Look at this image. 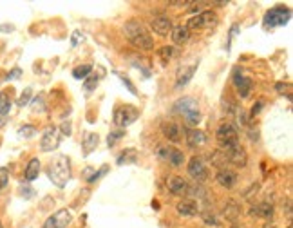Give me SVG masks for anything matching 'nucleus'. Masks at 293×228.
Masks as SVG:
<instances>
[{"instance_id": "f257e3e1", "label": "nucleus", "mask_w": 293, "mask_h": 228, "mask_svg": "<svg viewBox=\"0 0 293 228\" xmlns=\"http://www.w3.org/2000/svg\"><path fill=\"white\" fill-rule=\"evenodd\" d=\"M123 34L128 42L132 44L136 49L142 51H150L154 48V38L150 36V33L146 31V28L143 24H140L138 20H128L127 24L123 26Z\"/></svg>"}, {"instance_id": "f03ea898", "label": "nucleus", "mask_w": 293, "mask_h": 228, "mask_svg": "<svg viewBox=\"0 0 293 228\" xmlns=\"http://www.w3.org/2000/svg\"><path fill=\"white\" fill-rule=\"evenodd\" d=\"M48 176L52 181V185H56L58 188H64L71 180V160L64 154L56 156L49 165Z\"/></svg>"}, {"instance_id": "7ed1b4c3", "label": "nucleus", "mask_w": 293, "mask_h": 228, "mask_svg": "<svg viewBox=\"0 0 293 228\" xmlns=\"http://www.w3.org/2000/svg\"><path fill=\"white\" fill-rule=\"evenodd\" d=\"M216 140L219 143V148L221 150H230V148L237 147L239 145V134H237V128L232 124H222L216 132Z\"/></svg>"}, {"instance_id": "20e7f679", "label": "nucleus", "mask_w": 293, "mask_h": 228, "mask_svg": "<svg viewBox=\"0 0 293 228\" xmlns=\"http://www.w3.org/2000/svg\"><path fill=\"white\" fill-rule=\"evenodd\" d=\"M292 18V10L286 6H275L264 14V28H277V26H286Z\"/></svg>"}, {"instance_id": "39448f33", "label": "nucleus", "mask_w": 293, "mask_h": 228, "mask_svg": "<svg viewBox=\"0 0 293 228\" xmlns=\"http://www.w3.org/2000/svg\"><path fill=\"white\" fill-rule=\"evenodd\" d=\"M140 116V110L132 105H120L114 110V124L118 127H127V125L134 124Z\"/></svg>"}, {"instance_id": "423d86ee", "label": "nucleus", "mask_w": 293, "mask_h": 228, "mask_svg": "<svg viewBox=\"0 0 293 228\" xmlns=\"http://www.w3.org/2000/svg\"><path fill=\"white\" fill-rule=\"evenodd\" d=\"M216 22H218V14L214 13V11H203L198 16H192L188 20L186 29L188 31H199V29H204V28H212Z\"/></svg>"}, {"instance_id": "0eeeda50", "label": "nucleus", "mask_w": 293, "mask_h": 228, "mask_svg": "<svg viewBox=\"0 0 293 228\" xmlns=\"http://www.w3.org/2000/svg\"><path fill=\"white\" fill-rule=\"evenodd\" d=\"M60 142H62L60 130H58L56 127H48L44 130L42 140H40V148H42L44 152H52L58 148Z\"/></svg>"}, {"instance_id": "6e6552de", "label": "nucleus", "mask_w": 293, "mask_h": 228, "mask_svg": "<svg viewBox=\"0 0 293 228\" xmlns=\"http://www.w3.org/2000/svg\"><path fill=\"white\" fill-rule=\"evenodd\" d=\"M188 176L196 181V183H203V181L208 180V168L206 165L203 163V160L198 156H194L192 160L188 162Z\"/></svg>"}, {"instance_id": "1a4fd4ad", "label": "nucleus", "mask_w": 293, "mask_h": 228, "mask_svg": "<svg viewBox=\"0 0 293 228\" xmlns=\"http://www.w3.org/2000/svg\"><path fill=\"white\" fill-rule=\"evenodd\" d=\"M72 221V214L67 208H62L58 212L46 219V223L42 224V228H67V224Z\"/></svg>"}, {"instance_id": "9d476101", "label": "nucleus", "mask_w": 293, "mask_h": 228, "mask_svg": "<svg viewBox=\"0 0 293 228\" xmlns=\"http://www.w3.org/2000/svg\"><path fill=\"white\" fill-rule=\"evenodd\" d=\"M234 86H236L237 94L241 96V98H248V96L252 94V87H254V84H252V80L248 78V76H242V72L239 71V69L234 72Z\"/></svg>"}, {"instance_id": "9b49d317", "label": "nucleus", "mask_w": 293, "mask_h": 228, "mask_svg": "<svg viewBox=\"0 0 293 228\" xmlns=\"http://www.w3.org/2000/svg\"><path fill=\"white\" fill-rule=\"evenodd\" d=\"M150 28L154 29V33H158L160 36H168L172 33V20L165 14H156L150 20Z\"/></svg>"}, {"instance_id": "f8f14e48", "label": "nucleus", "mask_w": 293, "mask_h": 228, "mask_svg": "<svg viewBox=\"0 0 293 228\" xmlns=\"http://www.w3.org/2000/svg\"><path fill=\"white\" fill-rule=\"evenodd\" d=\"M196 71H198V62H192V64H188V66L180 67V71H178V82H176V87H178V89H181V87L186 86V84H188V82L194 78Z\"/></svg>"}, {"instance_id": "ddd939ff", "label": "nucleus", "mask_w": 293, "mask_h": 228, "mask_svg": "<svg viewBox=\"0 0 293 228\" xmlns=\"http://www.w3.org/2000/svg\"><path fill=\"white\" fill-rule=\"evenodd\" d=\"M221 150V148H219ZM224 152V158H226V163H234L237 166H244L246 165V152L241 145L230 148V150H222Z\"/></svg>"}, {"instance_id": "4468645a", "label": "nucleus", "mask_w": 293, "mask_h": 228, "mask_svg": "<svg viewBox=\"0 0 293 228\" xmlns=\"http://www.w3.org/2000/svg\"><path fill=\"white\" fill-rule=\"evenodd\" d=\"M184 134H186V143H188V147H192V148L201 147V145H204L208 140L206 134H204L203 130H199V128H186Z\"/></svg>"}, {"instance_id": "2eb2a0df", "label": "nucleus", "mask_w": 293, "mask_h": 228, "mask_svg": "<svg viewBox=\"0 0 293 228\" xmlns=\"http://www.w3.org/2000/svg\"><path fill=\"white\" fill-rule=\"evenodd\" d=\"M161 130H163V134H165V138L168 140V142H172V143L181 142V128H180V125L174 124V122H163Z\"/></svg>"}, {"instance_id": "dca6fc26", "label": "nucleus", "mask_w": 293, "mask_h": 228, "mask_svg": "<svg viewBox=\"0 0 293 228\" xmlns=\"http://www.w3.org/2000/svg\"><path fill=\"white\" fill-rule=\"evenodd\" d=\"M216 181L224 188H234L237 185V174L234 170H228V168H221L216 176Z\"/></svg>"}, {"instance_id": "f3484780", "label": "nucleus", "mask_w": 293, "mask_h": 228, "mask_svg": "<svg viewBox=\"0 0 293 228\" xmlns=\"http://www.w3.org/2000/svg\"><path fill=\"white\" fill-rule=\"evenodd\" d=\"M192 109H199L198 107V102L194 100V98H181V100H178L174 105H172V112L176 114H181V116H184V114L188 112V110Z\"/></svg>"}, {"instance_id": "a211bd4d", "label": "nucleus", "mask_w": 293, "mask_h": 228, "mask_svg": "<svg viewBox=\"0 0 293 228\" xmlns=\"http://www.w3.org/2000/svg\"><path fill=\"white\" fill-rule=\"evenodd\" d=\"M166 186H168V192L174 196H184L186 194V188H188V183L180 176H174L166 181Z\"/></svg>"}, {"instance_id": "6ab92c4d", "label": "nucleus", "mask_w": 293, "mask_h": 228, "mask_svg": "<svg viewBox=\"0 0 293 228\" xmlns=\"http://www.w3.org/2000/svg\"><path fill=\"white\" fill-rule=\"evenodd\" d=\"M176 210H178V214L183 216V218H192V216H198L199 204L192 200H184V201H181V203H178Z\"/></svg>"}, {"instance_id": "aec40b11", "label": "nucleus", "mask_w": 293, "mask_h": 228, "mask_svg": "<svg viewBox=\"0 0 293 228\" xmlns=\"http://www.w3.org/2000/svg\"><path fill=\"white\" fill-rule=\"evenodd\" d=\"M172 42L178 44V46H183L190 40V31L186 29V26H178V28H172Z\"/></svg>"}, {"instance_id": "412c9836", "label": "nucleus", "mask_w": 293, "mask_h": 228, "mask_svg": "<svg viewBox=\"0 0 293 228\" xmlns=\"http://www.w3.org/2000/svg\"><path fill=\"white\" fill-rule=\"evenodd\" d=\"M252 214L257 216V218L270 219L272 216H274V204L270 203V201H264V203L256 204V206H252Z\"/></svg>"}, {"instance_id": "4be33fe9", "label": "nucleus", "mask_w": 293, "mask_h": 228, "mask_svg": "<svg viewBox=\"0 0 293 228\" xmlns=\"http://www.w3.org/2000/svg\"><path fill=\"white\" fill-rule=\"evenodd\" d=\"M98 143H100L98 134H94V132H87V134H86V138L82 140V148H84V154H86V156H89L90 152H92L96 147H98Z\"/></svg>"}, {"instance_id": "5701e85b", "label": "nucleus", "mask_w": 293, "mask_h": 228, "mask_svg": "<svg viewBox=\"0 0 293 228\" xmlns=\"http://www.w3.org/2000/svg\"><path fill=\"white\" fill-rule=\"evenodd\" d=\"M38 174H40V160H38V158H33V160L28 163V166H26L24 178H26V181H34L38 178Z\"/></svg>"}, {"instance_id": "b1692460", "label": "nucleus", "mask_w": 293, "mask_h": 228, "mask_svg": "<svg viewBox=\"0 0 293 228\" xmlns=\"http://www.w3.org/2000/svg\"><path fill=\"white\" fill-rule=\"evenodd\" d=\"M168 154H166V160H168V163H170L172 166H183L184 163V154L181 150H178V148H168Z\"/></svg>"}, {"instance_id": "393cba45", "label": "nucleus", "mask_w": 293, "mask_h": 228, "mask_svg": "<svg viewBox=\"0 0 293 228\" xmlns=\"http://www.w3.org/2000/svg\"><path fill=\"white\" fill-rule=\"evenodd\" d=\"M136 162H138L136 148H127V150H123V154L118 158V165H127V163H136Z\"/></svg>"}, {"instance_id": "a878e982", "label": "nucleus", "mask_w": 293, "mask_h": 228, "mask_svg": "<svg viewBox=\"0 0 293 228\" xmlns=\"http://www.w3.org/2000/svg\"><path fill=\"white\" fill-rule=\"evenodd\" d=\"M186 196H190L192 198V201L196 200H201V198H204L206 196V192H204V188L199 183H196V185H188V188H186Z\"/></svg>"}, {"instance_id": "bb28decb", "label": "nucleus", "mask_w": 293, "mask_h": 228, "mask_svg": "<svg viewBox=\"0 0 293 228\" xmlns=\"http://www.w3.org/2000/svg\"><path fill=\"white\" fill-rule=\"evenodd\" d=\"M183 118H184V122H186L188 127H196V125L201 122V112H199V109H192V110H188V112L184 114Z\"/></svg>"}, {"instance_id": "cd10ccee", "label": "nucleus", "mask_w": 293, "mask_h": 228, "mask_svg": "<svg viewBox=\"0 0 293 228\" xmlns=\"http://www.w3.org/2000/svg\"><path fill=\"white\" fill-rule=\"evenodd\" d=\"M11 110V98L8 96V92H0V116L4 118L8 116Z\"/></svg>"}, {"instance_id": "c85d7f7f", "label": "nucleus", "mask_w": 293, "mask_h": 228, "mask_svg": "<svg viewBox=\"0 0 293 228\" xmlns=\"http://www.w3.org/2000/svg\"><path fill=\"white\" fill-rule=\"evenodd\" d=\"M90 71H92V66H89V64H86V66L76 67L74 71H72V76H74L76 80H86L87 76L90 74Z\"/></svg>"}, {"instance_id": "c756f323", "label": "nucleus", "mask_w": 293, "mask_h": 228, "mask_svg": "<svg viewBox=\"0 0 293 228\" xmlns=\"http://www.w3.org/2000/svg\"><path fill=\"white\" fill-rule=\"evenodd\" d=\"M224 216H226L228 219H236L237 216H239V206H237L234 201H230V203H226L224 204Z\"/></svg>"}, {"instance_id": "7c9ffc66", "label": "nucleus", "mask_w": 293, "mask_h": 228, "mask_svg": "<svg viewBox=\"0 0 293 228\" xmlns=\"http://www.w3.org/2000/svg\"><path fill=\"white\" fill-rule=\"evenodd\" d=\"M123 136H125V130H122V128L114 130V132L109 134V138H107V145H109V147H114V145H116V143H118Z\"/></svg>"}, {"instance_id": "2f4dec72", "label": "nucleus", "mask_w": 293, "mask_h": 228, "mask_svg": "<svg viewBox=\"0 0 293 228\" xmlns=\"http://www.w3.org/2000/svg\"><path fill=\"white\" fill-rule=\"evenodd\" d=\"M34 134H36V128L33 125H22L18 128V136L20 138H33Z\"/></svg>"}, {"instance_id": "473e14b6", "label": "nucleus", "mask_w": 293, "mask_h": 228, "mask_svg": "<svg viewBox=\"0 0 293 228\" xmlns=\"http://www.w3.org/2000/svg\"><path fill=\"white\" fill-rule=\"evenodd\" d=\"M31 98H33V89H31V87H28V89H26L24 92L20 94L18 100H16V105H18V107H24V105L29 104V100H31Z\"/></svg>"}, {"instance_id": "72a5a7b5", "label": "nucleus", "mask_w": 293, "mask_h": 228, "mask_svg": "<svg viewBox=\"0 0 293 228\" xmlns=\"http://www.w3.org/2000/svg\"><path fill=\"white\" fill-rule=\"evenodd\" d=\"M158 54H160L161 62L166 64L172 56H174V48H166V46H165V48H161L160 51H158Z\"/></svg>"}, {"instance_id": "f704fd0d", "label": "nucleus", "mask_w": 293, "mask_h": 228, "mask_svg": "<svg viewBox=\"0 0 293 228\" xmlns=\"http://www.w3.org/2000/svg\"><path fill=\"white\" fill-rule=\"evenodd\" d=\"M8 183H10V170L6 166H0V192L8 186Z\"/></svg>"}, {"instance_id": "c9c22d12", "label": "nucleus", "mask_w": 293, "mask_h": 228, "mask_svg": "<svg viewBox=\"0 0 293 228\" xmlns=\"http://www.w3.org/2000/svg\"><path fill=\"white\" fill-rule=\"evenodd\" d=\"M98 84H100L98 76H87L86 82H84V87H86V90H94L98 87Z\"/></svg>"}, {"instance_id": "e433bc0d", "label": "nucleus", "mask_w": 293, "mask_h": 228, "mask_svg": "<svg viewBox=\"0 0 293 228\" xmlns=\"http://www.w3.org/2000/svg\"><path fill=\"white\" fill-rule=\"evenodd\" d=\"M203 221L206 224H210V226H216V224H218V218H216V216H214V212L212 210H203Z\"/></svg>"}, {"instance_id": "4c0bfd02", "label": "nucleus", "mask_w": 293, "mask_h": 228, "mask_svg": "<svg viewBox=\"0 0 293 228\" xmlns=\"http://www.w3.org/2000/svg\"><path fill=\"white\" fill-rule=\"evenodd\" d=\"M105 172H107V165H104V166H102V168H100L98 172H92V176H89V178H87V181H89V183H96V181H98L100 178L104 176Z\"/></svg>"}, {"instance_id": "58836bf2", "label": "nucleus", "mask_w": 293, "mask_h": 228, "mask_svg": "<svg viewBox=\"0 0 293 228\" xmlns=\"http://www.w3.org/2000/svg\"><path fill=\"white\" fill-rule=\"evenodd\" d=\"M20 192H22V196H24L26 200H31V198L34 196V190L31 188V186H28V185H26V186L24 185L20 186Z\"/></svg>"}, {"instance_id": "ea45409f", "label": "nucleus", "mask_w": 293, "mask_h": 228, "mask_svg": "<svg viewBox=\"0 0 293 228\" xmlns=\"http://www.w3.org/2000/svg\"><path fill=\"white\" fill-rule=\"evenodd\" d=\"M120 78H122V82H123V86L127 87L128 90H130V92H132L134 96H138V90H136V87L132 86V84H130V80H128L127 76H120Z\"/></svg>"}, {"instance_id": "a19ab883", "label": "nucleus", "mask_w": 293, "mask_h": 228, "mask_svg": "<svg viewBox=\"0 0 293 228\" xmlns=\"http://www.w3.org/2000/svg\"><path fill=\"white\" fill-rule=\"evenodd\" d=\"M239 31V26H232V29H230V34H228V42H226V49L230 51V46H232V40H234V36H236V33Z\"/></svg>"}, {"instance_id": "79ce46f5", "label": "nucleus", "mask_w": 293, "mask_h": 228, "mask_svg": "<svg viewBox=\"0 0 293 228\" xmlns=\"http://www.w3.org/2000/svg\"><path fill=\"white\" fill-rule=\"evenodd\" d=\"M262 107H264V102L262 100H259V102H256V104H254V107H252V116H257V114L260 112V110H262Z\"/></svg>"}, {"instance_id": "37998d69", "label": "nucleus", "mask_w": 293, "mask_h": 228, "mask_svg": "<svg viewBox=\"0 0 293 228\" xmlns=\"http://www.w3.org/2000/svg\"><path fill=\"white\" fill-rule=\"evenodd\" d=\"M237 120H239V125H246L248 124V118H246V114L242 109H237Z\"/></svg>"}, {"instance_id": "c03bdc74", "label": "nucleus", "mask_w": 293, "mask_h": 228, "mask_svg": "<svg viewBox=\"0 0 293 228\" xmlns=\"http://www.w3.org/2000/svg\"><path fill=\"white\" fill-rule=\"evenodd\" d=\"M168 6H174V8H181V6H192V2L188 0H170Z\"/></svg>"}, {"instance_id": "a18cd8bd", "label": "nucleus", "mask_w": 293, "mask_h": 228, "mask_svg": "<svg viewBox=\"0 0 293 228\" xmlns=\"http://www.w3.org/2000/svg\"><path fill=\"white\" fill-rule=\"evenodd\" d=\"M22 76V69H18V67H14L13 71L8 74V80H14V78H20Z\"/></svg>"}, {"instance_id": "49530a36", "label": "nucleus", "mask_w": 293, "mask_h": 228, "mask_svg": "<svg viewBox=\"0 0 293 228\" xmlns=\"http://www.w3.org/2000/svg\"><path fill=\"white\" fill-rule=\"evenodd\" d=\"M60 130H62V134H67V136H69V134H71V124H69V122H64Z\"/></svg>"}, {"instance_id": "de8ad7c7", "label": "nucleus", "mask_w": 293, "mask_h": 228, "mask_svg": "<svg viewBox=\"0 0 293 228\" xmlns=\"http://www.w3.org/2000/svg\"><path fill=\"white\" fill-rule=\"evenodd\" d=\"M80 40H84V33H80V31H74V33H72V46H76V44L80 42Z\"/></svg>"}, {"instance_id": "09e8293b", "label": "nucleus", "mask_w": 293, "mask_h": 228, "mask_svg": "<svg viewBox=\"0 0 293 228\" xmlns=\"http://www.w3.org/2000/svg\"><path fill=\"white\" fill-rule=\"evenodd\" d=\"M13 26H0V31H13Z\"/></svg>"}, {"instance_id": "8fccbe9b", "label": "nucleus", "mask_w": 293, "mask_h": 228, "mask_svg": "<svg viewBox=\"0 0 293 228\" xmlns=\"http://www.w3.org/2000/svg\"><path fill=\"white\" fill-rule=\"evenodd\" d=\"M275 89L279 90V92H282V90L286 89V86H284V84H277V86H275Z\"/></svg>"}, {"instance_id": "3c124183", "label": "nucleus", "mask_w": 293, "mask_h": 228, "mask_svg": "<svg viewBox=\"0 0 293 228\" xmlns=\"http://www.w3.org/2000/svg\"><path fill=\"white\" fill-rule=\"evenodd\" d=\"M4 125H6V118H2V116H0V128L4 127Z\"/></svg>"}, {"instance_id": "603ef678", "label": "nucleus", "mask_w": 293, "mask_h": 228, "mask_svg": "<svg viewBox=\"0 0 293 228\" xmlns=\"http://www.w3.org/2000/svg\"><path fill=\"white\" fill-rule=\"evenodd\" d=\"M266 228H275V226H266Z\"/></svg>"}, {"instance_id": "864d4df0", "label": "nucleus", "mask_w": 293, "mask_h": 228, "mask_svg": "<svg viewBox=\"0 0 293 228\" xmlns=\"http://www.w3.org/2000/svg\"><path fill=\"white\" fill-rule=\"evenodd\" d=\"M0 228H4V226H2V223H0Z\"/></svg>"}]
</instances>
